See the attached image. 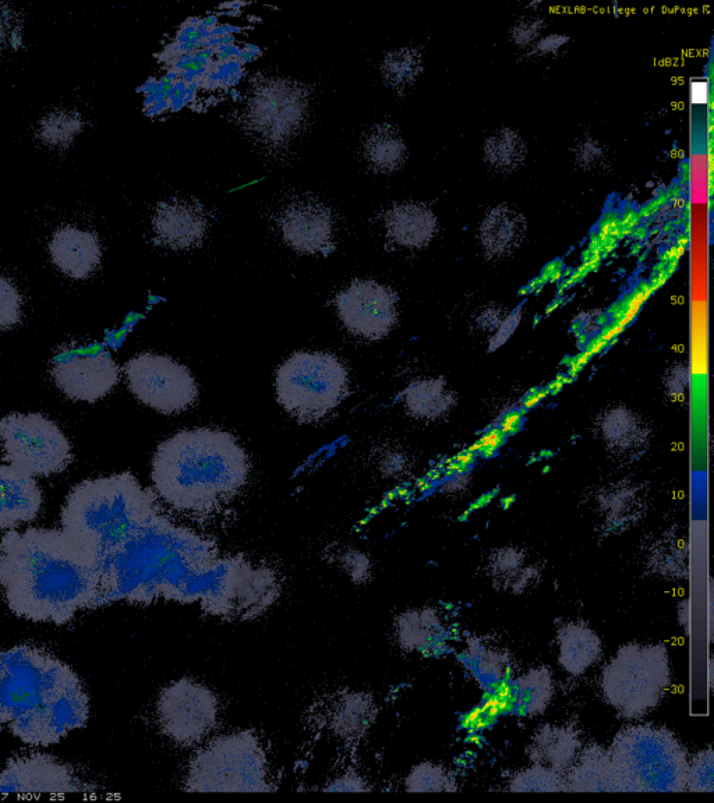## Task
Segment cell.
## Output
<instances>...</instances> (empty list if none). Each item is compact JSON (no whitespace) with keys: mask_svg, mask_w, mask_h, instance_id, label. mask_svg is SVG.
<instances>
[{"mask_svg":"<svg viewBox=\"0 0 714 803\" xmlns=\"http://www.w3.org/2000/svg\"><path fill=\"white\" fill-rule=\"evenodd\" d=\"M98 573L63 530L30 527L0 540V592L16 617L62 626L97 610Z\"/></svg>","mask_w":714,"mask_h":803,"instance_id":"6da1fadb","label":"cell"},{"mask_svg":"<svg viewBox=\"0 0 714 803\" xmlns=\"http://www.w3.org/2000/svg\"><path fill=\"white\" fill-rule=\"evenodd\" d=\"M217 562L207 541L159 514L144 523L98 569L95 608L118 601L151 604L192 593Z\"/></svg>","mask_w":714,"mask_h":803,"instance_id":"7a4b0ae2","label":"cell"},{"mask_svg":"<svg viewBox=\"0 0 714 803\" xmlns=\"http://www.w3.org/2000/svg\"><path fill=\"white\" fill-rule=\"evenodd\" d=\"M0 710L14 737L47 748L86 727L90 699L72 667L40 647L20 645L0 653Z\"/></svg>","mask_w":714,"mask_h":803,"instance_id":"3957f363","label":"cell"},{"mask_svg":"<svg viewBox=\"0 0 714 803\" xmlns=\"http://www.w3.org/2000/svg\"><path fill=\"white\" fill-rule=\"evenodd\" d=\"M245 449L217 428L179 431L162 442L153 459L159 497L175 511L208 515L231 502L249 480Z\"/></svg>","mask_w":714,"mask_h":803,"instance_id":"277c9868","label":"cell"},{"mask_svg":"<svg viewBox=\"0 0 714 803\" xmlns=\"http://www.w3.org/2000/svg\"><path fill=\"white\" fill-rule=\"evenodd\" d=\"M159 512L155 494L126 472L77 484L67 495L60 523L98 573L101 565Z\"/></svg>","mask_w":714,"mask_h":803,"instance_id":"5b68a950","label":"cell"},{"mask_svg":"<svg viewBox=\"0 0 714 803\" xmlns=\"http://www.w3.org/2000/svg\"><path fill=\"white\" fill-rule=\"evenodd\" d=\"M607 753L618 792L687 791L688 753L667 728L631 725Z\"/></svg>","mask_w":714,"mask_h":803,"instance_id":"8992f818","label":"cell"},{"mask_svg":"<svg viewBox=\"0 0 714 803\" xmlns=\"http://www.w3.org/2000/svg\"><path fill=\"white\" fill-rule=\"evenodd\" d=\"M309 91L285 77H261L240 102L239 122L246 136L268 155H284L309 122Z\"/></svg>","mask_w":714,"mask_h":803,"instance_id":"52a82bcc","label":"cell"},{"mask_svg":"<svg viewBox=\"0 0 714 803\" xmlns=\"http://www.w3.org/2000/svg\"><path fill=\"white\" fill-rule=\"evenodd\" d=\"M187 792H270L267 755L252 731L212 739L189 764Z\"/></svg>","mask_w":714,"mask_h":803,"instance_id":"ba28073f","label":"cell"},{"mask_svg":"<svg viewBox=\"0 0 714 803\" xmlns=\"http://www.w3.org/2000/svg\"><path fill=\"white\" fill-rule=\"evenodd\" d=\"M277 398L292 417L314 423L330 415L348 398L349 373L330 353H293L277 371Z\"/></svg>","mask_w":714,"mask_h":803,"instance_id":"9c48e42d","label":"cell"},{"mask_svg":"<svg viewBox=\"0 0 714 803\" xmlns=\"http://www.w3.org/2000/svg\"><path fill=\"white\" fill-rule=\"evenodd\" d=\"M670 684V656L660 643L622 646L602 674L604 699L627 718L645 716L659 706Z\"/></svg>","mask_w":714,"mask_h":803,"instance_id":"30bf717a","label":"cell"},{"mask_svg":"<svg viewBox=\"0 0 714 803\" xmlns=\"http://www.w3.org/2000/svg\"><path fill=\"white\" fill-rule=\"evenodd\" d=\"M5 461L30 476H52L72 463V445L41 413H12L0 420Z\"/></svg>","mask_w":714,"mask_h":803,"instance_id":"8fae6325","label":"cell"},{"mask_svg":"<svg viewBox=\"0 0 714 803\" xmlns=\"http://www.w3.org/2000/svg\"><path fill=\"white\" fill-rule=\"evenodd\" d=\"M159 730L173 744L193 748L217 727V695L193 678H180L165 686L157 699Z\"/></svg>","mask_w":714,"mask_h":803,"instance_id":"7c38bea8","label":"cell"},{"mask_svg":"<svg viewBox=\"0 0 714 803\" xmlns=\"http://www.w3.org/2000/svg\"><path fill=\"white\" fill-rule=\"evenodd\" d=\"M127 385L137 399L162 415L185 412L199 398V387L186 366L172 357L143 353L126 363Z\"/></svg>","mask_w":714,"mask_h":803,"instance_id":"4fadbf2b","label":"cell"},{"mask_svg":"<svg viewBox=\"0 0 714 803\" xmlns=\"http://www.w3.org/2000/svg\"><path fill=\"white\" fill-rule=\"evenodd\" d=\"M335 306L346 330L367 341L383 339L397 323V296L370 279L353 281L339 293Z\"/></svg>","mask_w":714,"mask_h":803,"instance_id":"5bb4252c","label":"cell"},{"mask_svg":"<svg viewBox=\"0 0 714 803\" xmlns=\"http://www.w3.org/2000/svg\"><path fill=\"white\" fill-rule=\"evenodd\" d=\"M70 764L44 753L17 756L0 771V794L66 795L94 792Z\"/></svg>","mask_w":714,"mask_h":803,"instance_id":"9a60e30c","label":"cell"},{"mask_svg":"<svg viewBox=\"0 0 714 803\" xmlns=\"http://www.w3.org/2000/svg\"><path fill=\"white\" fill-rule=\"evenodd\" d=\"M52 377L72 401L94 403L119 382V367L106 350L81 349L55 357Z\"/></svg>","mask_w":714,"mask_h":803,"instance_id":"2e32d148","label":"cell"},{"mask_svg":"<svg viewBox=\"0 0 714 803\" xmlns=\"http://www.w3.org/2000/svg\"><path fill=\"white\" fill-rule=\"evenodd\" d=\"M277 225L285 243L299 253L323 254L334 246V218L320 201L298 198L285 204Z\"/></svg>","mask_w":714,"mask_h":803,"instance_id":"e0dca14e","label":"cell"},{"mask_svg":"<svg viewBox=\"0 0 714 803\" xmlns=\"http://www.w3.org/2000/svg\"><path fill=\"white\" fill-rule=\"evenodd\" d=\"M208 215L196 201L171 200L159 204L153 217V231L159 243L173 250L200 246L208 231Z\"/></svg>","mask_w":714,"mask_h":803,"instance_id":"ac0fdd59","label":"cell"},{"mask_svg":"<svg viewBox=\"0 0 714 803\" xmlns=\"http://www.w3.org/2000/svg\"><path fill=\"white\" fill-rule=\"evenodd\" d=\"M53 264L72 279L90 277L102 260L100 240L94 233L76 226H62L49 242Z\"/></svg>","mask_w":714,"mask_h":803,"instance_id":"d6986e66","label":"cell"},{"mask_svg":"<svg viewBox=\"0 0 714 803\" xmlns=\"http://www.w3.org/2000/svg\"><path fill=\"white\" fill-rule=\"evenodd\" d=\"M42 508V491L30 474L0 463V529L33 522Z\"/></svg>","mask_w":714,"mask_h":803,"instance_id":"ffe728a7","label":"cell"},{"mask_svg":"<svg viewBox=\"0 0 714 803\" xmlns=\"http://www.w3.org/2000/svg\"><path fill=\"white\" fill-rule=\"evenodd\" d=\"M384 222L392 242L408 249H420L436 235V215L423 204L395 205L385 214Z\"/></svg>","mask_w":714,"mask_h":803,"instance_id":"44dd1931","label":"cell"},{"mask_svg":"<svg viewBox=\"0 0 714 803\" xmlns=\"http://www.w3.org/2000/svg\"><path fill=\"white\" fill-rule=\"evenodd\" d=\"M377 707L373 695L353 691L342 693L330 709V728L342 741L353 742L362 738L376 718Z\"/></svg>","mask_w":714,"mask_h":803,"instance_id":"7402d4cb","label":"cell"},{"mask_svg":"<svg viewBox=\"0 0 714 803\" xmlns=\"http://www.w3.org/2000/svg\"><path fill=\"white\" fill-rule=\"evenodd\" d=\"M558 663L568 674H585L602 659V640L585 624H568L558 631Z\"/></svg>","mask_w":714,"mask_h":803,"instance_id":"603a6c76","label":"cell"},{"mask_svg":"<svg viewBox=\"0 0 714 803\" xmlns=\"http://www.w3.org/2000/svg\"><path fill=\"white\" fill-rule=\"evenodd\" d=\"M581 748V739L575 728L567 725H546L533 738L529 755L539 766L551 770L567 769Z\"/></svg>","mask_w":714,"mask_h":803,"instance_id":"cb8c5ba5","label":"cell"},{"mask_svg":"<svg viewBox=\"0 0 714 803\" xmlns=\"http://www.w3.org/2000/svg\"><path fill=\"white\" fill-rule=\"evenodd\" d=\"M565 791L618 792L609 753L600 746H589L568 773Z\"/></svg>","mask_w":714,"mask_h":803,"instance_id":"d4e9b609","label":"cell"},{"mask_svg":"<svg viewBox=\"0 0 714 803\" xmlns=\"http://www.w3.org/2000/svg\"><path fill=\"white\" fill-rule=\"evenodd\" d=\"M526 232V219L510 205H497L484 214L479 236L490 253H505L518 246Z\"/></svg>","mask_w":714,"mask_h":803,"instance_id":"484cf974","label":"cell"},{"mask_svg":"<svg viewBox=\"0 0 714 803\" xmlns=\"http://www.w3.org/2000/svg\"><path fill=\"white\" fill-rule=\"evenodd\" d=\"M395 638L406 652H427L443 639V626L430 608L409 610L395 621Z\"/></svg>","mask_w":714,"mask_h":803,"instance_id":"4316f807","label":"cell"},{"mask_svg":"<svg viewBox=\"0 0 714 803\" xmlns=\"http://www.w3.org/2000/svg\"><path fill=\"white\" fill-rule=\"evenodd\" d=\"M408 150L394 126H377L363 140V159L378 173H394L404 166Z\"/></svg>","mask_w":714,"mask_h":803,"instance_id":"83f0119b","label":"cell"},{"mask_svg":"<svg viewBox=\"0 0 714 803\" xmlns=\"http://www.w3.org/2000/svg\"><path fill=\"white\" fill-rule=\"evenodd\" d=\"M482 154L484 164L491 171L507 175L519 171L525 165L528 145L521 134L510 127H501L484 141Z\"/></svg>","mask_w":714,"mask_h":803,"instance_id":"f1b7e54d","label":"cell"},{"mask_svg":"<svg viewBox=\"0 0 714 803\" xmlns=\"http://www.w3.org/2000/svg\"><path fill=\"white\" fill-rule=\"evenodd\" d=\"M514 709L519 716L535 717L544 713L553 698V679L549 668H533L516 682Z\"/></svg>","mask_w":714,"mask_h":803,"instance_id":"f546056e","label":"cell"},{"mask_svg":"<svg viewBox=\"0 0 714 803\" xmlns=\"http://www.w3.org/2000/svg\"><path fill=\"white\" fill-rule=\"evenodd\" d=\"M381 73L388 86L404 91L422 73V55L416 48L397 49L385 56Z\"/></svg>","mask_w":714,"mask_h":803,"instance_id":"4dcf8cb0","label":"cell"},{"mask_svg":"<svg viewBox=\"0 0 714 803\" xmlns=\"http://www.w3.org/2000/svg\"><path fill=\"white\" fill-rule=\"evenodd\" d=\"M81 127L83 122L77 113L55 111L41 120L38 136L48 147L66 148L79 136Z\"/></svg>","mask_w":714,"mask_h":803,"instance_id":"1f68e13d","label":"cell"},{"mask_svg":"<svg viewBox=\"0 0 714 803\" xmlns=\"http://www.w3.org/2000/svg\"><path fill=\"white\" fill-rule=\"evenodd\" d=\"M457 784L447 770L433 763H420L406 777L408 792H454Z\"/></svg>","mask_w":714,"mask_h":803,"instance_id":"d6a6232c","label":"cell"},{"mask_svg":"<svg viewBox=\"0 0 714 803\" xmlns=\"http://www.w3.org/2000/svg\"><path fill=\"white\" fill-rule=\"evenodd\" d=\"M510 788L514 792H562L565 791V781L558 771L536 764L532 769L516 774Z\"/></svg>","mask_w":714,"mask_h":803,"instance_id":"836d02e7","label":"cell"},{"mask_svg":"<svg viewBox=\"0 0 714 803\" xmlns=\"http://www.w3.org/2000/svg\"><path fill=\"white\" fill-rule=\"evenodd\" d=\"M713 771V749H703V751L696 753L694 759L688 763L687 791L713 792Z\"/></svg>","mask_w":714,"mask_h":803,"instance_id":"e575fe53","label":"cell"},{"mask_svg":"<svg viewBox=\"0 0 714 803\" xmlns=\"http://www.w3.org/2000/svg\"><path fill=\"white\" fill-rule=\"evenodd\" d=\"M21 318V296L9 279L0 277V331L9 330Z\"/></svg>","mask_w":714,"mask_h":803,"instance_id":"d590c367","label":"cell"},{"mask_svg":"<svg viewBox=\"0 0 714 803\" xmlns=\"http://www.w3.org/2000/svg\"><path fill=\"white\" fill-rule=\"evenodd\" d=\"M501 659L503 657L497 656L496 653L480 650L479 653L470 656L469 661L472 663L470 671L479 678V682L482 684H494L501 675H504V660Z\"/></svg>","mask_w":714,"mask_h":803,"instance_id":"8d00e7d4","label":"cell"},{"mask_svg":"<svg viewBox=\"0 0 714 803\" xmlns=\"http://www.w3.org/2000/svg\"><path fill=\"white\" fill-rule=\"evenodd\" d=\"M575 158L585 171H602L609 162L606 147L596 139L579 141L576 145Z\"/></svg>","mask_w":714,"mask_h":803,"instance_id":"74e56055","label":"cell"},{"mask_svg":"<svg viewBox=\"0 0 714 803\" xmlns=\"http://www.w3.org/2000/svg\"><path fill=\"white\" fill-rule=\"evenodd\" d=\"M339 564L355 585H366L373 578V565L370 558L362 551H346L341 555Z\"/></svg>","mask_w":714,"mask_h":803,"instance_id":"f35d334b","label":"cell"},{"mask_svg":"<svg viewBox=\"0 0 714 803\" xmlns=\"http://www.w3.org/2000/svg\"><path fill=\"white\" fill-rule=\"evenodd\" d=\"M325 792H369L371 787L362 776L355 771L341 774L324 787Z\"/></svg>","mask_w":714,"mask_h":803,"instance_id":"ab89813d","label":"cell"},{"mask_svg":"<svg viewBox=\"0 0 714 803\" xmlns=\"http://www.w3.org/2000/svg\"><path fill=\"white\" fill-rule=\"evenodd\" d=\"M542 28L543 24L540 23L539 20L525 19L522 20L521 23L516 24L514 33L511 35L519 47H525V45H530L537 40Z\"/></svg>","mask_w":714,"mask_h":803,"instance_id":"60d3db41","label":"cell"},{"mask_svg":"<svg viewBox=\"0 0 714 803\" xmlns=\"http://www.w3.org/2000/svg\"><path fill=\"white\" fill-rule=\"evenodd\" d=\"M240 73H242V69H240L238 63L229 62L217 67L211 73L210 80L215 87H228L238 81Z\"/></svg>","mask_w":714,"mask_h":803,"instance_id":"b9f144b4","label":"cell"},{"mask_svg":"<svg viewBox=\"0 0 714 803\" xmlns=\"http://www.w3.org/2000/svg\"><path fill=\"white\" fill-rule=\"evenodd\" d=\"M521 427V415L519 413H511L505 417L503 422V427L500 428L501 434H511L515 433L518 428Z\"/></svg>","mask_w":714,"mask_h":803,"instance_id":"7bdbcfd3","label":"cell"},{"mask_svg":"<svg viewBox=\"0 0 714 803\" xmlns=\"http://www.w3.org/2000/svg\"><path fill=\"white\" fill-rule=\"evenodd\" d=\"M549 394L550 392L547 391V388L543 389V391L533 392V394L526 399L525 403H523V406H525L526 409L533 408V406H536L537 403L542 401V399L546 398Z\"/></svg>","mask_w":714,"mask_h":803,"instance_id":"ee69618b","label":"cell"},{"mask_svg":"<svg viewBox=\"0 0 714 803\" xmlns=\"http://www.w3.org/2000/svg\"><path fill=\"white\" fill-rule=\"evenodd\" d=\"M493 497H494V494L484 495V497H482V498H480V500L476 501V504L472 505V508H470V511H475V509L482 508V507H484V505L489 504V502L491 500H493Z\"/></svg>","mask_w":714,"mask_h":803,"instance_id":"f6af8a7d","label":"cell"},{"mask_svg":"<svg viewBox=\"0 0 714 803\" xmlns=\"http://www.w3.org/2000/svg\"><path fill=\"white\" fill-rule=\"evenodd\" d=\"M512 501H514V498H512V497H510V498H505V500H504V504H503V507H504V508H508V507H510V505L512 504Z\"/></svg>","mask_w":714,"mask_h":803,"instance_id":"bcb514c9","label":"cell"},{"mask_svg":"<svg viewBox=\"0 0 714 803\" xmlns=\"http://www.w3.org/2000/svg\"><path fill=\"white\" fill-rule=\"evenodd\" d=\"M3 725H5V720H3L2 710H0V730H2Z\"/></svg>","mask_w":714,"mask_h":803,"instance_id":"7dc6e473","label":"cell"}]
</instances>
